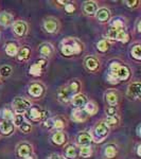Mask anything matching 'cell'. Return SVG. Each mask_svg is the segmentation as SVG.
<instances>
[{
  "instance_id": "1",
  "label": "cell",
  "mask_w": 141,
  "mask_h": 159,
  "mask_svg": "<svg viewBox=\"0 0 141 159\" xmlns=\"http://www.w3.org/2000/svg\"><path fill=\"white\" fill-rule=\"evenodd\" d=\"M80 90V83L78 81H72L68 85L63 86L57 92L58 100L61 102H68L72 99L73 96H75Z\"/></svg>"
},
{
  "instance_id": "2",
  "label": "cell",
  "mask_w": 141,
  "mask_h": 159,
  "mask_svg": "<svg viewBox=\"0 0 141 159\" xmlns=\"http://www.w3.org/2000/svg\"><path fill=\"white\" fill-rule=\"evenodd\" d=\"M118 81H125L130 78V68L125 65H120L118 61H112L109 67V73Z\"/></svg>"
},
{
  "instance_id": "3",
  "label": "cell",
  "mask_w": 141,
  "mask_h": 159,
  "mask_svg": "<svg viewBox=\"0 0 141 159\" xmlns=\"http://www.w3.org/2000/svg\"><path fill=\"white\" fill-rule=\"evenodd\" d=\"M82 50L81 45L75 39H67V42L61 45V51L64 55L70 56L72 54H79Z\"/></svg>"
},
{
  "instance_id": "4",
  "label": "cell",
  "mask_w": 141,
  "mask_h": 159,
  "mask_svg": "<svg viewBox=\"0 0 141 159\" xmlns=\"http://www.w3.org/2000/svg\"><path fill=\"white\" fill-rule=\"evenodd\" d=\"M107 37L112 40H119L121 43H127L130 39V36L127 34L126 30H117L114 28H111L107 32Z\"/></svg>"
},
{
  "instance_id": "5",
  "label": "cell",
  "mask_w": 141,
  "mask_h": 159,
  "mask_svg": "<svg viewBox=\"0 0 141 159\" xmlns=\"http://www.w3.org/2000/svg\"><path fill=\"white\" fill-rule=\"evenodd\" d=\"M12 106H13V108L15 109L16 114L22 115L31 107V102L29 100L24 99V98H16L13 100Z\"/></svg>"
},
{
  "instance_id": "6",
  "label": "cell",
  "mask_w": 141,
  "mask_h": 159,
  "mask_svg": "<svg viewBox=\"0 0 141 159\" xmlns=\"http://www.w3.org/2000/svg\"><path fill=\"white\" fill-rule=\"evenodd\" d=\"M25 114V118H27V119H29L33 122H39L46 117L47 112L37 108V107H30Z\"/></svg>"
},
{
  "instance_id": "7",
  "label": "cell",
  "mask_w": 141,
  "mask_h": 159,
  "mask_svg": "<svg viewBox=\"0 0 141 159\" xmlns=\"http://www.w3.org/2000/svg\"><path fill=\"white\" fill-rule=\"evenodd\" d=\"M109 133V127L107 126V124L105 122H99L94 127V137H96L97 142H101L103 139L108 135Z\"/></svg>"
},
{
  "instance_id": "8",
  "label": "cell",
  "mask_w": 141,
  "mask_h": 159,
  "mask_svg": "<svg viewBox=\"0 0 141 159\" xmlns=\"http://www.w3.org/2000/svg\"><path fill=\"white\" fill-rule=\"evenodd\" d=\"M141 94V84L139 82L130 83L127 88V97L130 99H139Z\"/></svg>"
},
{
  "instance_id": "9",
  "label": "cell",
  "mask_w": 141,
  "mask_h": 159,
  "mask_svg": "<svg viewBox=\"0 0 141 159\" xmlns=\"http://www.w3.org/2000/svg\"><path fill=\"white\" fill-rule=\"evenodd\" d=\"M17 155L21 159L32 155V147L29 143H20L17 148Z\"/></svg>"
},
{
  "instance_id": "10",
  "label": "cell",
  "mask_w": 141,
  "mask_h": 159,
  "mask_svg": "<svg viewBox=\"0 0 141 159\" xmlns=\"http://www.w3.org/2000/svg\"><path fill=\"white\" fill-rule=\"evenodd\" d=\"M46 66V61L45 60H40L36 61L35 64H33L30 67V74L34 76H39L43 72V69Z\"/></svg>"
},
{
  "instance_id": "11",
  "label": "cell",
  "mask_w": 141,
  "mask_h": 159,
  "mask_svg": "<svg viewBox=\"0 0 141 159\" xmlns=\"http://www.w3.org/2000/svg\"><path fill=\"white\" fill-rule=\"evenodd\" d=\"M43 28L48 33H54L58 29V22L56 19L48 18L43 21Z\"/></svg>"
},
{
  "instance_id": "12",
  "label": "cell",
  "mask_w": 141,
  "mask_h": 159,
  "mask_svg": "<svg viewBox=\"0 0 141 159\" xmlns=\"http://www.w3.org/2000/svg\"><path fill=\"white\" fill-rule=\"evenodd\" d=\"M43 87L40 84L34 83L29 87V94L32 96L33 98H39V97L43 96Z\"/></svg>"
},
{
  "instance_id": "13",
  "label": "cell",
  "mask_w": 141,
  "mask_h": 159,
  "mask_svg": "<svg viewBox=\"0 0 141 159\" xmlns=\"http://www.w3.org/2000/svg\"><path fill=\"white\" fill-rule=\"evenodd\" d=\"M71 102H72V104L76 107V108H81V107L85 106L86 103L88 101H87V98H86L85 96H84V94L76 93L75 96L72 97V99H71Z\"/></svg>"
},
{
  "instance_id": "14",
  "label": "cell",
  "mask_w": 141,
  "mask_h": 159,
  "mask_svg": "<svg viewBox=\"0 0 141 159\" xmlns=\"http://www.w3.org/2000/svg\"><path fill=\"white\" fill-rule=\"evenodd\" d=\"M27 25H25V22L21 21V20H18V21H15L14 25H13V30H14V32L16 33L17 35H19V36H22V35L25 34V32H27Z\"/></svg>"
},
{
  "instance_id": "15",
  "label": "cell",
  "mask_w": 141,
  "mask_h": 159,
  "mask_svg": "<svg viewBox=\"0 0 141 159\" xmlns=\"http://www.w3.org/2000/svg\"><path fill=\"white\" fill-rule=\"evenodd\" d=\"M87 116H88V115L86 114L84 109L76 108L72 111V116H71V118H72V120L75 122H83L87 119Z\"/></svg>"
},
{
  "instance_id": "16",
  "label": "cell",
  "mask_w": 141,
  "mask_h": 159,
  "mask_svg": "<svg viewBox=\"0 0 141 159\" xmlns=\"http://www.w3.org/2000/svg\"><path fill=\"white\" fill-rule=\"evenodd\" d=\"M94 15H96L97 19H98L99 21H102V22L107 21V20L111 18V12H109V10L105 9V7L99 9Z\"/></svg>"
},
{
  "instance_id": "17",
  "label": "cell",
  "mask_w": 141,
  "mask_h": 159,
  "mask_svg": "<svg viewBox=\"0 0 141 159\" xmlns=\"http://www.w3.org/2000/svg\"><path fill=\"white\" fill-rule=\"evenodd\" d=\"M83 10L87 15H94L98 11V6L94 1H86L84 3Z\"/></svg>"
},
{
  "instance_id": "18",
  "label": "cell",
  "mask_w": 141,
  "mask_h": 159,
  "mask_svg": "<svg viewBox=\"0 0 141 159\" xmlns=\"http://www.w3.org/2000/svg\"><path fill=\"white\" fill-rule=\"evenodd\" d=\"M0 129H1V133L6 136L11 135L14 130V124L11 121H2L1 125H0Z\"/></svg>"
},
{
  "instance_id": "19",
  "label": "cell",
  "mask_w": 141,
  "mask_h": 159,
  "mask_svg": "<svg viewBox=\"0 0 141 159\" xmlns=\"http://www.w3.org/2000/svg\"><path fill=\"white\" fill-rule=\"evenodd\" d=\"M92 141V137L90 134L88 133H81L78 136V143L81 145V147H84V145H89Z\"/></svg>"
},
{
  "instance_id": "20",
  "label": "cell",
  "mask_w": 141,
  "mask_h": 159,
  "mask_svg": "<svg viewBox=\"0 0 141 159\" xmlns=\"http://www.w3.org/2000/svg\"><path fill=\"white\" fill-rule=\"evenodd\" d=\"M85 66L88 70L90 71H94L99 68V61L97 58L92 57V56H89L85 60Z\"/></svg>"
},
{
  "instance_id": "21",
  "label": "cell",
  "mask_w": 141,
  "mask_h": 159,
  "mask_svg": "<svg viewBox=\"0 0 141 159\" xmlns=\"http://www.w3.org/2000/svg\"><path fill=\"white\" fill-rule=\"evenodd\" d=\"M12 22V15L10 13L3 12L0 14V25L3 27H7Z\"/></svg>"
},
{
  "instance_id": "22",
  "label": "cell",
  "mask_w": 141,
  "mask_h": 159,
  "mask_svg": "<svg viewBox=\"0 0 141 159\" xmlns=\"http://www.w3.org/2000/svg\"><path fill=\"white\" fill-rule=\"evenodd\" d=\"M85 112L87 115H90V116H93V115L97 114V111H98V106L96 105V103H93V102H87L85 106Z\"/></svg>"
},
{
  "instance_id": "23",
  "label": "cell",
  "mask_w": 141,
  "mask_h": 159,
  "mask_svg": "<svg viewBox=\"0 0 141 159\" xmlns=\"http://www.w3.org/2000/svg\"><path fill=\"white\" fill-rule=\"evenodd\" d=\"M106 102L109 104V106H115L118 103V94L114 91H109L106 93Z\"/></svg>"
},
{
  "instance_id": "24",
  "label": "cell",
  "mask_w": 141,
  "mask_h": 159,
  "mask_svg": "<svg viewBox=\"0 0 141 159\" xmlns=\"http://www.w3.org/2000/svg\"><path fill=\"white\" fill-rule=\"evenodd\" d=\"M52 141L55 144H63L65 142V135L63 132H56L52 136Z\"/></svg>"
},
{
  "instance_id": "25",
  "label": "cell",
  "mask_w": 141,
  "mask_h": 159,
  "mask_svg": "<svg viewBox=\"0 0 141 159\" xmlns=\"http://www.w3.org/2000/svg\"><path fill=\"white\" fill-rule=\"evenodd\" d=\"M6 52L7 55L10 56H14L17 54V52H18V48H17V45L14 43H10L7 45L6 47Z\"/></svg>"
},
{
  "instance_id": "26",
  "label": "cell",
  "mask_w": 141,
  "mask_h": 159,
  "mask_svg": "<svg viewBox=\"0 0 141 159\" xmlns=\"http://www.w3.org/2000/svg\"><path fill=\"white\" fill-rule=\"evenodd\" d=\"M30 55V49L28 47H22L18 52H17V58L19 61H25L29 58Z\"/></svg>"
},
{
  "instance_id": "27",
  "label": "cell",
  "mask_w": 141,
  "mask_h": 159,
  "mask_svg": "<svg viewBox=\"0 0 141 159\" xmlns=\"http://www.w3.org/2000/svg\"><path fill=\"white\" fill-rule=\"evenodd\" d=\"M66 157L68 159H74L76 158L78 156V152H76V148L74 145H68L67 148H66V152H65Z\"/></svg>"
},
{
  "instance_id": "28",
  "label": "cell",
  "mask_w": 141,
  "mask_h": 159,
  "mask_svg": "<svg viewBox=\"0 0 141 159\" xmlns=\"http://www.w3.org/2000/svg\"><path fill=\"white\" fill-rule=\"evenodd\" d=\"M39 51H40V53H42V55L50 56L52 54L53 49H52V46L49 45V43H43V45H42V47H40Z\"/></svg>"
},
{
  "instance_id": "29",
  "label": "cell",
  "mask_w": 141,
  "mask_h": 159,
  "mask_svg": "<svg viewBox=\"0 0 141 159\" xmlns=\"http://www.w3.org/2000/svg\"><path fill=\"white\" fill-rule=\"evenodd\" d=\"M104 154H105V156H106L107 158H114L115 156H116V154H117V150H116V148L114 147V145H107L106 148H105V150H104Z\"/></svg>"
},
{
  "instance_id": "30",
  "label": "cell",
  "mask_w": 141,
  "mask_h": 159,
  "mask_svg": "<svg viewBox=\"0 0 141 159\" xmlns=\"http://www.w3.org/2000/svg\"><path fill=\"white\" fill-rule=\"evenodd\" d=\"M1 117H2V119H3L4 121H11V122H13L14 114H13V112L10 109L4 108V109H2V111H1Z\"/></svg>"
},
{
  "instance_id": "31",
  "label": "cell",
  "mask_w": 141,
  "mask_h": 159,
  "mask_svg": "<svg viewBox=\"0 0 141 159\" xmlns=\"http://www.w3.org/2000/svg\"><path fill=\"white\" fill-rule=\"evenodd\" d=\"M80 154H81L82 157L87 158L92 154V150L89 145H84V147H81V148H80Z\"/></svg>"
},
{
  "instance_id": "32",
  "label": "cell",
  "mask_w": 141,
  "mask_h": 159,
  "mask_svg": "<svg viewBox=\"0 0 141 159\" xmlns=\"http://www.w3.org/2000/svg\"><path fill=\"white\" fill-rule=\"evenodd\" d=\"M97 48H98V50L101 51V52H106V51L109 49V43L107 40L103 39L97 43Z\"/></svg>"
},
{
  "instance_id": "33",
  "label": "cell",
  "mask_w": 141,
  "mask_h": 159,
  "mask_svg": "<svg viewBox=\"0 0 141 159\" xmlns=\"http://www.w3.org/2000/svg\"><path fill=\"white\" fill-rule=\"evenodd\" d=\"M130 52H132V55H133V57H134V58H136L137 61L141 60V49H140V46L139 45L134 46Z\"/></svg>"
},
{
  "instance_id": "34",
  "label": "cell",
  "mask_w": 141,
  "mask_h": 159,
  "mask_svg": "<svg viewBox=\"0 0 141 159\" xmlns=\"http://www.w3.org/2000/svg\"><path fill=\"white\" fill-rule=\"evenodd\" d=\"M12 74V68L10 67V66H2L1 68H0V75L3 76V78H7V76H10Z\"/></svg>"
},
{
  "instance_id": "35",
  "label": "cell",
  "mask_w": 141,
  "mask_h": 159,
  "mask_svg": "<svg viewBox=\"0 0 141 159\" xmlns=\"http://www.w3.org/2000/svg\"><path fill=\"white\" fill-rule=\"evenodd\" d=\"M111 28H114V29H117V30H125L124 22H123L121 19H115L114 21L111 22Z\"/></svg>"
},
{
  "instance_id": "36",
  "label": "cell",
  "mask_w": 141,
  "mask_h": 159,
  "mask_svg": "<svg viewBox=\"0 0 141 159\" xmlns=\"http://www.w3.org/2000/svg\"><path fill=\"white\" fill-rule=\"evenodd\" d=\"M13 122H14V125L15 126H17L18 127L19 125H21L22 123L25 122V117H24V115H15L14 118H13Z\"/></svg>"
},
{
  "instance_id": "37",
  "label": "cell",
  "mask_w": 141,
  "mask_h": 159,
  "mask_svg": "<svg viewBox=\"0 0 141 159\" xmlns=\"http://www.w3.org/2000/svg\"><path fill=\"white\" fill-rule=\"evenodd\" d=\"M118 122H119V120H118V118L117 117H108L107 116L106 117V124H107V126H115V125H117L118 124Z\"/></svg>"
},
{
  "instance_id": "38",
  "label": "cell",
  "mask_w": 141,
  "mask_h": 159,
  "mask_svg": "<svg viewBox=\"0 0 141 159\" xmlns=\"http://www.w3.org/2000/svg\"><path fill=\"white\" fill-rule=\"evenodd\" d=\"M18 129H19L20 132L25 133V134H28V133L31 132V125L29 124V123H27V122L25 121L21 125H19Z\"/></svg>"
},
{
  "instance_id": "39",
  "label": "cell",
  "mask_w": 141,
  "mask_h": 159,
  "mask_svg": "<svg viewBox=\"0 0 141 159\" xmlns=\"http://www.w3.org/2000/svg\"><path fill=\"white\" fill-rule=\"evenodd\" d=\"M106 114L108 117H116L117 115V109L115 106H108L106 108Z\"/></svg>"
},
{
  "instance_id": "40",
  "label": "cell",
  "mask_w": 141,
  "mask_h": 159,
  "mask_svg": "<svg viewBox=\"0 0 141 159\" xmlns=\"http://www.w3.org/2000/svg\"><path fill=\"white\" fill-rule=\"evenodd\" d=\"M64 127V122L60 119L53 120V129H61Z\"/></svg>"
},
{
  "instance_id": "41",
  "label": "cell",
  "mask_w": 141,
  "mask_h": 159,
  "mask_svg": "<svg viewBox=\"0 0 141 159\" xmlns=\"http://www.w3.org/2000/svg\"><path fill=\"white\" fill-rule=\"evenodd\" d=\"M65 10L67 11V13H73L74 10H75V7H74L73 4L69 3V4H66L65 6Z\"/></svg>"
},
{
  "instance_id": "42",
  "label": "cell",
  "mask_w": 141,
  "mask_h": 159,
  "mask_svg": "<svg viewBox=\"0 0 141 159\" xmlns=\"http://www.w3.org/2000/svg\"><path fill=\"white\" fill-rule=\"evenodd\" d=\"M125 3L130 7H136L138 6V3H139V1H125Z\"/></svg>"
},
{
  "instance_id": "43",
  "label": "cell",
  "mask_w": 141,
  "mask_h": 159,
  "mask_svg": "<svg viewBox=\"0 0 141 159\" xmlns=\"http://www.w3.org/2000/svg\"><path fill=\"white\" fill-rule=\"evenodd\" d=\"M49 159H65V158H63L61 156L57 155V154H53V155H51V156H50V158H49Z\"/></svg>"
},
{
  "instance_id": "44",
  "label": "cell",
  "mask_w": 141,
  "mask_h": 159,
  "mask_svg": "<svg viewBox=\"0 0 141 159\" xmlns=\"http://www.w3.org/2000/svg\"><path fill=\"white\" fill-rule=\"evenodd\" d=\"M140 148H141V145H138V148H137V154H138V156H141Z\"/></svg>"
},
{
  "instance_id": "45",
  "label": "cell",
  "mask_w": 141,
  "mask_h": 159,
  "mask_svg": "<svg viewBox=\"0 0 141 159\" xmlns=\"http://www.w3.org/2000/svg\"><path fill=\"white\" fill-rule=\"evenodd\" d=\"M137 31L140 32V20H138V22H137Z\"/></svg>"
},
{
  "instance_id": "46",
  "label": "cell",
  "mask_w": 141,
  "mask_h": 159,
  "mask_svg": "<svg viewBox=\"0 0 141 159\" xmlns=\"http://www.w3.org/2000/svg\"><path fill=\"white\" fill-rule=\"evenodd\" d=\"M137 135L140 136V125H138V127H137Z\"/></svg>"
},
{
  "instance_id": "47",
  "label": "cell",
  "mask_w": 141,
  "mask_h": 159,
  "mask_svg": "<svg viewBox=\"0 0 141 159\" xmlns=\"http://www.w3.org/2000/svg\"><path fill=\"white\" fill-rule=\"evenodd\" d=\"M24 159H35V157H34V156H32V155H30V156H28V157H25Z\"/></svg>"
}]
</instances>
